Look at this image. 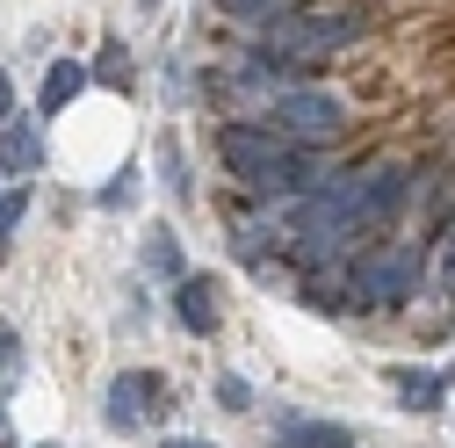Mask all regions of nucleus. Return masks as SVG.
Wrapping results in <instances>:
<instances>
[{
	"mask_svg": "<svg viewBox=\"0 0 455 448\" xmlns=\"http://www.w3.org/2000/svg\"><path fill=\"white\" fill-rule=\"evenodd\" d=\"M217 159L232 166L246 188H260V196H290V188L318 181V159L304 145H290L282 131H267V124H224L217 131Z\"/></svg>",
	"mask_w": 455,
	"mask_h": 448,
	"instance_id": "obj_1",
	"label": "nucleus"
},
{
	"mask_svg": "<svg viewBox=\"0 0 455 448\" xmlns=\"http://www.w3.org/2000/svg\"><path fill=\"white\" fill-rule=\"evenodd\" d=\"M362 29H369L362 8H282V15L260 22V51H267V59H297V66H311V59L347 51Z\"/></svg>",
	"mask_w": 455,
	"mask_h": 448,
	"instance_id": "obj_2",
	"label": "nucleus"
},
{
	"mask_svg": "<svg viewBox=\"0 0 455 448\" xmlns=\"http://www.w3.org/2000/svg\"><path fill=\"white\" fill-rule=\"evenodd\" d=\"M339 94H325V87H290V94H275L267 108H260V124L267 131H282L290 145H325V138H339Z\"/></svg>",
	"mask_w": 455,
	"mask_h": 448,
	"instance_id": "obj_3",
	"label": "nucleus"
},
{
	"mask_svg": "<svg viewBox=\"0 0 455 448\" xmlns=\"http://www.w3.org/2000/svg\"><path fill=\"white\" fill-rule=\"evenodd\" d=\"M419 283V253L412 246H376L355 260V304H405Z\"/></svg>",
	"mask_w": 455,
	"mask_h": 448,
	"instance_id": "obj_4",
	"label": "nucleus"
},
{
	"mask_svg": "<svg viewBox=\"0 0 455 448\" xmlns=\"http://www.w3.org/2000/svg\"><path fill=\"white\" fill-rule=\"evenodd\" d=\"M159 398H166V383H159L152 369H124L116 383H108V427H116V434H138V427L159 412Z\"/></svg>",
	"mask_w": 455,
	"mask_h": 448,
	"instance_id": "obj_5",
	"label": "nucleus"
},
{
	"mask_svg": "<svg viewBox=\"0 0 455 448\" xmlns=\"http://www.w3.org/2000/svg\"><path fill=\"white\" fill-rule=\"evenodd\" d=\"M174 311H181V325L196 332V340H210V332H217V318H224L217 283H210V275H181V283H174Z\"/></svg>",
	"mask_w": 455,
	"mask_h": 448,
	"instance_id": "obj_6",
	"label": "nucleus"
},
{
	"mask_svg": "<svg viewBox=\"0 0 455 448\" xmlns=\"http://www.w3.org/2000/svg\"><path fill=\"white\" fill-rule=\"evenodd\" d=\"M36 159H44L36 116H8L0 124V174H36Z\"/></svg>",
	"mask_w": 455,
	"mask_h": 448,
	"instance_id": "obj_7",
	"label": "nucleus"
},
{
	"mask_svg": "<svg viewBox=\"0 0 455 448\" xmlns=\"http://www.w3.org/2000/svg\"><path fill=\"white\" fill-rule=\"evenodd\" d=\"M390 390L405 398V412H441L448 376H441V369H390Z\"/></svg>",
	"mask_w": 455,
	"mask_h": 448,
	"instance_id": "obj_8",
	"label": "nucleus"
},
{
	"mask_svg": "<svg viewBox=\"0 0 455 448\" xmlns=\"http://www.w3.org/2000/svg\"><path fill=\"white\" fill-rule=\"evenodd\" d=\"M275 448H355V427L347 420H290L275 434Z\"/></svg>",
	"mask_w": 455,
	"mask_h": 448,
	"instance_id": "obj_9",
	"label": "nucleus"
},
{
	"mask_svg": "<svg viewBox=\"0 0 455 448\" xmlns=\"http://www.w3.org/2000/svg\"><path fill=\"white\" fill-rule=\"evenodd\" d=\"M80 87H87V66H80V59H51V73H44V94H36V116H59V108H66Z\"/></svg>",
	"mask_w": 455,
	"mask_h": 448,
	"instance_id": "obj_10",
	"label": "nucleus"
},
{
	"mask_svg": "<svg viewBox=\"0 0 455 448\" xmlns=\"http://www.w3.org/2000/svg\"><path fill=\"white\" fill-rule=\"evenodd\" d=\"M145 268L181 283V246H174V232H166V224H152V232H145Z\"/></svg>",
	"mask_w": 455,
	"mask_h": 448,
	"instance_id": "obj_11",
	"label": "nucleus"
},
{
	"mask_svg": "<svg viewBox=\"0 0 455 448\" xmlns=\"http://www.w3.org/2000/svg\"><path fill=\"white\" fill-rule=\"evenodd\" d=\"M22 217H29V196H22V188H8V196H0V246H15Z\"/></svg>",
	"mask_w": 455,
	"mask_h": 448,
	"instance_id": "obj_12",
	"label": "nucleus"
},
{
	"mask_svg": "<svg viewBox=\"0 0 455 448\" xmlns=\"http://www.w3.org/2000/svg\"><path fill=\"white\" fill-rule=\"evenodd\" d=\"M224 15H246V22H267V15H282L290 0H217Z\"/></svg>",
	"mask_w": 455,
	"mask_h": 448,
	"instance_id": "obj_13",
	"label": "nucleus"
},
{
	"mask_svg": "<svg viewBox=\"0 0 455 448\" xmlns=\"http://www.w3.org/2000/svg\"><path fill=\"white\" fill-rule=\"evenodd\" d=\"M434 283H441V297H455V232H441V260H434Z\"/></svg>",
	"mask_w": 455,
	"mask_h": 448,
	"instance_id": "obj_14",
	"label": "nucleus"
},
{
	"mask_svg": "<svg viewBox=\"0 0 455 448\" xmlns=\"http://www.w3.org/2000/svg\"><path fill=\"white\" fill-rule=\"evenodd\" d=\"M217 398L232 405V412H253V390H246V376H217Z\"/></svg>",
	"mask_w": 455,
	"mask_h": 448,
	"instance_id": "obj_15",
	"label": "nucleus"
},
{
	"mask_svg": "<svg viewBox=\"0 0 455 448\" xmlns=\"http://www.w3.org/2000/svg\"><path fill=\"white\" fill-rule=\"evenodd\" d=\"M22 369V340H15V325L0 318V376H15Z\"/></svg>",
	"mask_w": 455,
	"mask_h": 448,
	"instance_id": "obj_16",
	"label": "nucleus"
},
{
	"mask_svg": "<svg viewBox=\"0 0 455 448\" xmlns=\"http://www.w3.org/2000/svg\"><path fill=\"white\" fill-rule=\"evenodd\" d=\"M15 116V87H8V73H0V124Z\"/></svg>",
	"mask_w": 455,
	"mask_h": 448,
	"instance_id": "obj_17",
	"label": "nucleus"
},
{
	"mask_svg": "<svg viewBox=\"0 0 455 448\" xmlns=\"http://www.w3.org/2000/svg\"><path fill=\"white\" fill-rule=\"evenodd\" d=\"M166 448H210V441H166Z\"/></svg>",
	"mask_w": 455,
	"mask_h": 448,
	"instance_id": "obj_18",
	"label": "nucleus"
},
{
	"mask_svg": "<svg viewBox=\"0 0 455 448\" xmlns=\"http://www.w3.org/2000/svg\"><path fill=\"white\" fill-rule=\"evenodd\" d=\"M36 448H59V441H36Z\"/></svg>",
	"mask_w": 455,
	"mask_h": 448,
	"instance_id": "obj_19",
	"label": "nucleus"
}]
</instances>
